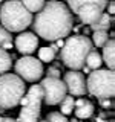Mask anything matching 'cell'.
<instances>
[{
  "mask_svg": "<svg viewBox=\"0 0 115 122\" xmlns=\"http://www.w3.org/2000/svg\"><path fill=\"white\" fill-rule=\"evenodd\" d=\"M91 32H92V30L89 28H83V35H89Z\"/></svg>",
  "mask_w": 115,
  "mask_h": 122,
  "instance_id": "1f68e13d",
  "label": "cell"
},
{
  "mask_svg": "<svg viewBox=\"0 0 115 122\" xmlns=\"http://www.w3.org/2000/svg\"><path fill=\"white\" fill-rule=\"evenodd\" d=\"M11 66H12L11 55L8 53V51L0 47V75L8 72V70H11Z\"/></svg>",
  "mask_w": 115,
  "mask_h": 122,
  "instance_id": "2e32d148",
  "label": "cell"
},
{
  "mask_svg": "<svg viewBox=\"0 0 115 122\" xmlns=\"http://www.w3.org/2000/svg\"><path fill=\"white\" fill-rule=\"evenodd\" d=\"M14 46L22 55H32L38 47V35L35 32H22L15 37Z\"/></svg>",
  "mask_w": 115,
  "mask_h": 122,
  "instance_id": "9c48e42d",
  "label": "cell"
},
{
  "mask_svg": "<svg viewBox=\"0 0 115 122\" xmlns=\"http://www.w3.org/2000/svg\"><path fill=\"white\" fill-rule=\"evenodd\" d=\"M94 110L95 107L89 99L80 98L77 101H74V110L72 112L75 113L77 119H89V117L94 116Z\"/></svg>",
  "mask_w": 115,
  "mask_h": 122,
  "instance_id": "8fae6325",
  "label": "cell"
},
{
  "mask_svg": "<svg viewBox=\"0 0 115 122\" xmlns=\"http://www.w3.org/2000/svg\"><path fill=\"white\" fill-rule=\"evenodd\" d=\"M14 70L15 75H18L23 81L28 82H35L38 79H41V76L45 73L43 63L31 55H23L22 58H18L14 64Z\"/></svg>",
  "mask_w": 115,
  "mask_h": 122,
  "instance_id": "8992f818",
  "label": "cell"
},
{
  "mask_svg": "<svg viewBox=\"0 0 115 122\" xmlns=\"http://www.w3.org/2000/svg\"><path fill=\"white\" fill-rule=\"evenodd\" d=\"M84 64H86L87 67L91 69V70H94V69H100L103 64V60H101V55L95 51V49H92L89 51V53L86 55V60H84Z\"/></svg>",
  "mask_w": 115,
  "mask_h": 122,
  "instance_id": "9a60e30c",
  "label": "cell"
},
{
  "mask_svg": "<svg viewBox=\"0 0 115 122\" xmlns=\"http://www.w3.org/2000/svg\"><path fill=\"white\" fill-rule=\"evenodd\" d=\"M114 23H115L114 15L101 12L97 20L89 25V29L91 30H107V29H109V26H114Z\"/></svg>",
  "mask_w": 115,
  "mask_h": 122,
  "instance_id": "4fadbf2b",
  "label": "cell"
},
{
  "mask_svg": "<svg viewBox=\"0 0 115 122\" xmlns=\"http://www.w3.org/2000/svg\"><path fill=\"white\" fill-rule=\"evenodd\" d=\"M2 122H17V121L12 119V117H3L2 116Z\"/></svg>",
  "mask_w": 115,
  "mask_h": 122,
  "instance_id": "f546056e",
  "label": "cell"
},
{
  "mask_svg": "<svg viewBox=\"0 0 115 122\" xmlns=\"http://www.w3.org/2000/svg\"><path fill=\"white\" fill-rule=\"evenodd\" d=\"M115 43H114V38H109V40L104 43V46H103V63H106L107 69H112L115 67Z\"/></svg>",
  "mask_w": 115,
  "mask_h": 122,
  "instance_id": "7c38bea8",
  "label": "cell"
},
{
  "mask_svg": "<svg viewBox=\"0 0 115 122\" xmlns=\"http://www.w3.org/2000/svg\"><path fill=\"white\" fill-rule=\"evenodd\" d=\"M17 122H38V116H34L25 110H20V114H18V119H15Z\"/></svg>",
  "mask_w": 115,
  "mask_h": 122,
  "instance_id": "603a6c76",
  "label": "cell"
},
{
  "mask_svg": "<svg viewBox=\"0 0 115 122\" xmlns=\"http://www.w3.org/2000/svg\"><path fill=\"white\" fill-rule=\"evenodd\" d=\"M54 66L58 67V69H61V63H60V61H55V63H54Z\"/></svg>",
  "mask_w": 115,
  "mask_h": 122,
  "instance_id": "e575fe53",
  "label": "cell"
},
{
  "mask_svg": "<svg viewBox=\"0 0 115 122\" xmlns=\"http://www.w3.org/2000/svg\"><path fill=\"white\" fill-rule=\"evenodd\" d=\"M55 58V52L52 51L51 47H40L38 49V60L41 63H51V61Z\"/></svg>",
  "mask_w": 115,
  "mask_h": 122,
  "instance_id": "ffe728a7",
  "label": "cell"
},
{
  "mask_svg": "<svg viewBox=\"0 0 115 122\" xmlns=\"http://www.w3.org/2000/svg\"><path fill=\"white\" fill-rule=\"evenodd\" d=\"M94 49L91 38L87 35H72L64 38V44L61 46L58 58H61L63 64L71 70H80L84 66V60L89 51Z\"/></svg>",
  "mask_w": 115,
  "mask_h": 122,
  "instance_id": "7a4b0ae2",
  "label": "cell"
},
{
  "mask_svg": "<svg viewBox=\"0 0 115 122\" xmlns=\"http://www.w3.org/2000/svg\"><path fill=\"white\" fill-rule=\"evenodd\" d=\"M63 82L66 84V90L72 96H83L87 93L86 78L80 70H69L63 75Z\"/></svg>",
  "mask_w": 115,
  "mask_h": 122,
  "instance_id": "ba28073f",
  "label": "cell"
},
{
  "mask_svg": "<svg viewBox=\"0 0 115 122\" xmlns=\"http://www.w3.org/2000/svg\"><path fill=\"white\" fill-rule=\"evenodd\" d=\"M41 87H43L45 96L43 101L46 105H58L60 101L66 96V84L60 78H52V76H46L41 79Z\"/></svg>",
  "mask_w": 115,
  "mask_h": 122,
  "instance_id": "52a82bcc",
  "label": "cell"
},
{
  "mask_svg": "<svg viewBox=\"0 0 115 122\" xmlns=\"http://www.w3.org/2000/svg\"><path fill=\"white\" fill-rule=\"evenodd\" d=\"M46 121L48 122H68L66 114L60 113V112H51L46 116Z\"/></svg>",
  "mask_w": 115,
  "mask_h": 122,
  "instance_id": "7402d4cb",
  "label": "cell"
},
{
  "mask_svg": "<svg viewBox=\"0 0 115 122\" xmlns=\"http://www.w3.org/2000/svg\"><path fill=\"white\" fill-rule=\"evenodd\" d=\"M0 122H2V116H0Z\"/></svg>",
  "mask_w": 115,
  "mask_h": 122,
  "instance_id": "ab89813d",
  "label": "cell"
},
{
  "mask_svg": "<svg viewBox=\"0 0 115 122\" xmlns=\"http://www.w3.org/2000/svg\"><path fill=\"white\" fill-rule=\"evenodd\" d=\"M68 122H78V121H77V119H72V121H68Z\"/></svg>",
  "mask_w": 115,
  "mask_h": 122,
  "instance_id": "8d00e7d4",
  "label": "cell"
},
{
  "mask_svg": "<svg viewBox=\"0 0 115 122\" xmlns=\"http://www.w3.org/2000/svg\"><path fill=\"white\" fill-rule=\"evenodd\" d=\"M0 47L5 49V51H8V49H12V41H6V43H3Z\"/></svg>",
  "mask_w": 115,
  "mask_h": 122,
  "instance_id": "83f0119b",
  "label": "cell"
},
{
  "mask_svg": "<svg viewBox=\"0 0 115 122\" xmlns=\"http://www.w3.org/2000/svg\"><path fill=\"white\" fill-rule=\"evenodd\" d=\"M6 41H12V35H11V32L6 28L0 26V46L3 43H6Z\"/></svg>",
  "mask_w": 115,
  "mask_h": 122,
  "instance_id": "cb8c5ba5",
  "label": "cell"
},
{
  "mask_svg": "<svg viewBox=\"0 0 115 122\" xmlns=\"http://www.w3.org/2000/svg\"><path fill=\"white\" fill-rule=\"evenodd\" d=\"M49 47H51V49H52V51L55 52V53H57V52L60 51V47H58V46L55 44V41H51V46H49Z\"/></svg>",
  "mask_w": 115,
  "mask_h": 122,
  "instance_id": "f1b7e54d",
  "label": "cell"
},
{
  "mask_svg": "<svg viewBox=\"0 0 115 122\" xmlns=\"http://www.w3.org/2000/svg\"><path fill=\"white\" fill-rule=\"evenodd\" d=\"M98 116H100V117H103V119H106V117H107V112H100Z\"/></svg>",
  "mask_w": 115,
  "mask_h": 122,
  "instance_id": "836d02e7",
  "label": "cell"
},
{
  "mask_svg": "<svg viewBox=\"0 0 115 122\" xmlns=\"http://www.w3.org/2000/svg\"><path fill=\"white\" fill-rule=\"evenodd\" d=\"M40 122H48V121H46V119H45V121H40Z\"/></svg>",
  "mask_w": 115,
  "mask_h": 122,
  "instance_id": "f35d334b",
  "label": "cell"
},
{
  "mask_svg": "<svg viewBox=\"0 0 115 122\" xmlns=\"http://www.w3.org/2000/svg\"><path fill=\"white\" fill-rule=\"evenodd\" d=\"M28 95H31V96L40 99V101H43V96H45V92H43V87H41V84H34V86L29 87L28 90Z\"/></svg>",
  "mask_w": 115,
  "mask_h": 122,
  "instance_id": "44dd1931",
  "label": "cell"
},
{
  "mask_svg": "<svg viewBox=\"0 0 115 122\" xmlns=\"http://www.w3.org/2000/svg\"><path fill=\"white\" fill-rule=\"evenodd\" d=\"M0 21L9 32H22L32 21V12H29L20 0H6L0 6Z\"/></svg>",
  "mask_w": 115,
  "mask_h": 122,
  "instance_id": "3957f363",
  "label": "cell"
},
{
  "mask_svg": "<svg viewBox=\"0 0 115 122\" xmlns=\"http://www.w3.org/2000/svg\"><path fill=\"white\" fill-rule=\"evenodd\" d=\"M25 92L26 86L18 75L6 72L0 75V107L6 110L17 107Z\"/></svg>",
  "mask_w": 115,
  "mask_h": 122,
  "instance_id": "277c9868",
  "label": "cell"
},
{
  "mask_svg": "<svg viewBox=\"0 0 115 122\" xmlns=\"http://www.w3.org/2000/svg\"><path fill=\"white\" fill-rule=\"evenodd\" d=\"M60 75H61V70H60L58 67H55V66L48 67V70H46V76H52V78H60Z\"/></svg>",
  "mask_w": 115,
  "mask_h": 122,
  "instance_id": "484cf974",
  "label": "cell"
},
{
  "mask_svg": "<svg viewBox=\"0 0 115 122\" xmlns=\"http://www.w3.org/2000/svg\"><path fill=\"white\" fill-rule=\"evenodd\" d=\"M109 40L107 35V30H92V44L97 46V47H103L104 43Z\"/></svg>",
  "mask_w": 115,
  "mask_h": 122,
  "instance_id": "e0dca14e",
  "label": "cell"
},
{
  "mask_svg": "<svg viewBox=\"0 0 115 122\" xmlns=\"http://www.w3.org/2000/svg\"><path fill=\"white\" fill-rule=\"evenodd\" d=\"M94 122H109V121H106V119H103V117L97 116V117H94Z\"/></svg>",
  "mask_w": 115,
  "mask_h": 122,
  "instance_id": "4dcf8cb0",
  "label": "cell"
},
{
  "mask_svg": "<svg viewBox=\"0 0 115 122\" xmlns=\"http://www.w3.org/2000/svg\"><path fill=\"white\" fill-rule=\"evenodd\" d=\"M106 6H107V11H109V15H114V12H115V2L114 0H109Z\"/></svg>",
  "mask_w": 115,
  "mask_h": 122,
  "instance_id": "4316f807",
  "label": "cell"
},
{
  "mask_svg": "<svg viewBox=\"0 0 115 122\" xmlns=\"http://www.w3.org/2000/svg\"><path fill=\"white\" fill-rule=\"evenodd\" d=\"M98 104L101 108H106V110L114 108V101L110 98H98Z\"/></svg>",
  "mask_w": 115,
  "mask_h": 122,
  "instance_id": "d4e9b609",
  "label": "cell"
},
{
  "mask_svg": "<svg viewBox=\"0 0 115 122\" xmlns=\"http://www.w3.org/2000/svg\"><path fill=\"white\" fill-rule=\"evenodd\" d=\"M109 122H115V121H114V119H110V121H109Z\"/></svg>",
  "mask_w": 115,
  "mask_h": 122,
  "instance_id": "74e56055",
  "label": "cell"
},
{
  "mask_svg": "<svg viewBox=\"0 0 115 122\" xmlns=\"http://www.w3.org/2000/svg\"><path fill=\"white\" fill-rule=\"evenodd\" d=\"M81 69H83V73H89V72H91V69H89V67H87V66H86V64H84V66H83Z\"/></svg>",
  "mask_w": 115,
  "mask_h": 122,
  "instance_id": "d6a6232c",
  "label": "cell"
},
{
  "mask_svg": "<svg viewBox=\"0 0 115 122\" xmlns=\"http://www.w3.org/2000/svg\"><path fill=\"white\" fill-rule=\"evenodd\" d=\"M0 3H2V0H0Z\"/></svg>",
  "mask_w": 115,
  "mask_h": 122,
  "instance_id": "60d3db41",
  "label": "cell"
},
{
  "mask_svg": "<svg viewBox=\"0 0 115 122\" xmlns=\"http://www.w3.org/2000/svg\"><path fill=\"white\" fill-rule=\"evenodd\" d=\"M34 32L40 38L48 41H55L58 38H66L74 26V14L66 3L60 0L45 2L43 8L32 17L31 21Z\"/></svg>",
  "mask_w": 115,
  "mask_h": 122,
  "instance_id": "6da1fadb",
  "label": "cell"
},
{
  "mask_svg": "<svg viewBox=\"0 0 115 122\" xmlns=\"http://www.w3.org/2000/svg\"><path fill=\"white\" fill-rule=\"evenodd\" d=\"M5 112H6V108H3V107H0V114H3Z\"/></svg>",
  "mask_w": 115,
  "mask_h": 122,
  "instance_id": "d590c367",
  "label": "cell"
},
{
  "mask_svg": "<svg viewBox=\"0 0 115 122\" xmlns=\"http://www.w3.org/2000/svg\"><path fill=\"white\" fill-rule=\"evenodd\" d=\"M74 101L75 99L72 98V95H66L63 99L60 101V113L63 114H71L72 110H74Z\"/></svg>",
  "mask_w": 115,
  "mask_h": 122,
  "instance_id": "ac0fdd59",
  "label": "cell"
},
{
  "mask_svg": "<svg viewBox=\"0 0 115 122\" xmlns=\"http://www.w3.org/2000/svg\"><path fill=\"white\" fill-rule=\"evenodd\" d=\"M103 11L95 5V3H84L77 9V15H78V20L83 23V25H91L94 23L97 18L100 17Z\"/></svg>",
  "mask_w": 115,
  "mask_h": 122,
  "instance_id": "30bf717a",
  "label": "cell"
},
{
  "mask_svg": "<svg viewBox=\"0 0 115 122\" xmlns=\"http://www.w3.org/2000/svg\"><path fill=\"white\" fill-rule=\"evenodd\" d=\"M107 2H109V0H66V5H68L69 9H71V12L75 14L77 9H78L81 5H84V3H95L101 11H104Z\"/></svg>",
  "mask_w": 115,
  "mask_h": 122,
  "instance_id": "5bb4252c",
  "label": "cell"
},
{
  "mask_svg": "<svg viewBox=\"0 0 115 122\" xmlns=\"http://www.w3.org/2000/svg\"><path fill=\"white\" fill-rule=\"evenodd\" d=\"M87 93L97 98H114L115 75L112 69H94L86 79Z\"/></svg>",
  "mask_w": 115,
  "mask_h": 122,
  "instance_id": "5b68a950",
  "label": "cell"
},
{
  "mask_svg": "<svg viewBox=\"0 0 115 122\" xmlns=\"http://www.w3.org/2000/svg\"><path fill=\"white\" fill-rule=\"evenodd\" d=\"M23 3V6L29 11V12H38L43 8L46 0H20Z\"/></svg>",
  "mask_w": 115,
  "mask_h": 122,
  "instance_id": "d6986e66",
  "label": "cell"
}]
</instances>
